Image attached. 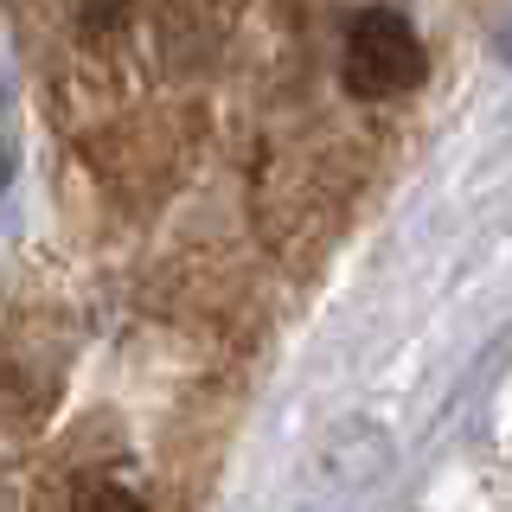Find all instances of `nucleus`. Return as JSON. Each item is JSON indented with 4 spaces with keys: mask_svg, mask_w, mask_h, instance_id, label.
I'll return each instance as SVG.
<instances>
[{
    "mask_svg": "<svg viewBox=\"0 0 512 512\" xmlns=\"http://www.w3.org/2000/svg\"><path fill=\"white\" fill-rule=\"evenodd\" d=\"M77 13H84L90 32H109V26L128 20V0H77Z\"/></svg>",
    "mask_w": 512,
    "mask_h": 512,
    "instance_id": "3",
    "label": "nucleus"
},
{
    "mask_svg": "<svg viewBox=\"0 0 512 512\" xmlns=\"http://www.w3.org/2000/svg\"><path fill=\"white\" fill-rule=\"evenodd\" d=\"M429 52L416 39V26L391 7H359L346 20L340 39V84L359 96V103H384V96H404L423 84Z\"/></svg>",
    "mask_w": 512,
    "mask_h": 512,
    "instance_id": "1",
    "label": "nucleus"
},
{
    "mask_svg": "<svg viewBox=\"0 0 512 512\" xmlns=\"http://www.w3.org/2000/svg\"><path fill=\"white\" fill-rule=\"evenodd\" d=\"M71 512H148V506H141L135 487H122V480H109V474H90V480H77Z\"/></svg>",
    "mask_w": 512,
    "mask_h": 512,
    "instance_id": "2",
    "label": "nucleus"
}]
</instances>
